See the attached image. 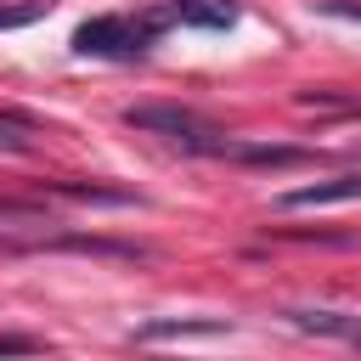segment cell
<instances>
[{
    "mask_svg": "<svg viewBox=\"0 0 361 361\" xmlns=\"http://www.w3.org/2000/svg\"><path fill=\"white\" fill-rule=\"evenodd\" d=\"M34 17H45L39 0H34V6H0V28H28Z\"/></svg>",
    "mask_w": 361,
    "mask_h": 361,
    "instance_id": "cell-10",
    "label": "cell"
},
{
    "mask_svg": "<svg viewBox=\"0 0 361 361\" xmlns=\"http://www.w3.org/2000/svg\"><path fill=\"white\" fill-rule=\"evenodd\" d=\"M220 158L259 164V169H288V164H305L310 152H305V147H237V141H226V147H220Z\"/></svg>",
    "mask_w": 361,
    "mask_h": 361,
    "instance_id": "cell-7",
    "label": "cell"
},
{
    "mask_svg": "<svg viewBox=\"0 0 361 361\" xmlns=\"http://www.w3.org/2000/svg\"><path fill=\"white\" fill-rule=\"evenodd\" d=\"M45 338H28V333H0V355H39Z\"/></svg>",
    "mask_w": 361,
    "mask_h": 361,
    "instance_id": "cell-9",
    "label": "cell"
},
{
    "mask_svg": "<svg viewBox=\"0 0 361 361\" xmlns=\"http://www.w3.org/2000/svg\"><path fill=\"white\" fill-rule=\"evenodd\" d=\"M164 28H169L164 11H141V17L107 11V17H90V23L73 28V51L79 56H141V51L158 45Z\"/></svg>",
    "mask_w": 361,
    "mask_h": 361,
    "instance_id": "cell-1",
    "label": "cell"
},
{
    "mask_svg": "<svg viewBox=\"0 0 361 361\" xmlns=\"http://www.w3.org/2000/svg\"><path fill=\"white\" fill-rule=\"evenodd\" d=\"M333 203H361V169L327 175V180H310V186H293L276 197V209H333Z\"/></svg>",
    "mask_w": 361,
    "mask_h": 361,
    "instance_id": "cell-3",
    "label": "cell"
},
{
    "mask_svg": "<svg viewBox=\"0 0 361 361\" xmlns=\"http://www.w3.org/2000/svg\"><path fill=\"white\" fill-rule=\"evenodd\" d=\"M316 11H327V17H344V23H361V0H316Z\"/></svg>",
    "mask_w": 361,
    "mask_h": 361,
    "instance_id": "cell-11",
    "label": "cell"
},
{
    "mask_svg": "<svg viewBox=\"0 0 361 361\" xmlns=\"http://www.w3.org/2000/svg\"><path fill=\"white\" fill-rule=\"evenodd\" d=\"M158 11L180 28H231L237 23V0H164Z\"/></svg>",
    "mask_w": 361,
    "mask_h": 361,
    "instance_id": "cell-4",
    "label": "cell"
},
{
    "mask_svg": "<svg viewBox=\"0 0 361 361\" xmlns=\"http://www.w3.org/2000/svg\"><path fill=\"white\" fill-rule=\"evenodd\" d=\"M0 147H11V152H28V118L6 113V118H0Z\"/></svg>",
    "mask_w": 361,
    "mask_h": 361,
    "instance_id": "cell-8",
    "label": "cell"
},
{
    "mask_svg": "<svg viewBox=\"0 0 361 361\" xmlns=\"http://www.w3.org/2000/svg\"><path fill=\"white\" fill-rule=\"evenodd\" d=\"M288 322H293L299 333H316V338L361 344V316H350V310H288Z\"/></svg>",
    "mask_w": 361,
    "mask_h": 361,
    "instance_id": "cell-5",
    "label": "cell"
},
{
    "mask_svg": "<svg viewBox=\"0 0 361 361\" xmlns=\"http://www.w3.org/2000/svg\"><path fill=\"white\" fill-rule=\"evenodd\" d=\"M124 124H130V130H141V135L175 141V147H186V152H214V158H220V147H226L214 124H203L197 113L169 107V102H141V107H124Z\"/></svg>",
    "mask_w": 361,
    "mask_h": 361,
    "instance_id": "cell-2",
    "label": "cell"
},
{
    "mask_svg": "<svg viewBox=\"0 0 361 361\" xmlns=\"http://www.w3.org/2000/svg\"><path fill=\"white\" fill-rule=\"evenodd\" d=\"M226 327H231L226 316H203V322H186L180 316V322H141L135 338L141 344H152V338H209V333H226Z\"/></svg>",
    "mask_w": 361,
    "mask_h": 361,
    "instance_id": "cell-6",
    "label": "cell"
}]
</instances>
